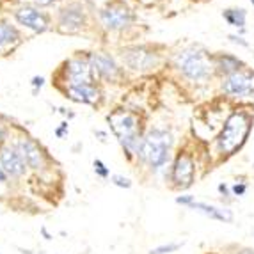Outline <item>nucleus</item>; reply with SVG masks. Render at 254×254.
<instances>
[{
	"label": "nucleus",
	"instance_id": "f257e3e1",
	"mask_svg": "<svg viewBox=\"0 0 254 254\" xmlns=\"http://www.w3.org/2000/svg\"><path fill=\"white\" fill-rule=\"evenodd\" d=\"M254 118L249 110H233L220 127L219 135L215 137V153L220 158H229L237 155L247 142L253 130Z\"/></svg>",
	"mask_w": 254,
	"mask_h": 254
},
{
	"label": "nucleus",
	"instance_id": "f03ea898",
	"mask_svg": "<svg viewBox=\"0 0 254 254\" xmlns=\"http://www.w3.org/2000/svg\"><path fill=\"white\" fill-rule=\"evenodd\" d=\"M173 66L190 84H208L215 76L213 54L199 45H190L173 55Z\"/></svg>",
	"mask_w": 254,
	"mask_h": 254
},
{
	"label": "nucleus",
	"instance_id": "7ed1b4c3",
	"mask_svg": "<svg viewBox=\"0 0 254 254\" xmlns=\"http://www.w3.org/2000/svg\"><path fill=\"white\" fill-rule=\"evenodd\" d=\"M107 123L110 130L123 148L128 160L137 158L140 140L144 137L142 131V119L137 112L128 109H116L107 116Z\"/></svg>",
	"mask_w": 254,
	"mask_h": 254
},
{
	"label": "nucleus",
	"instance_id": "20e7f679",
	"mask_svg": "<svg viewBox=\"0 0 254 254\" xmlns=\"http://www.w3.org/2000/svg\"><path fill=\"white\" fill-rule=\"evenodd\" d=\"M174 137L167 128H149L140 140L137 158L151 171L162 169L169 162Z\"/></svg>",
	"mask_w": 254,
	"mask_h": 254
},
{
	"label": "nucleus",
	"instance_id": "39448f33",
	"mask_svg": "<svg viewBox=\"0 0 254 254\" xmlns=\"http://www.w3.org/2000/svg\"><path fill=\"white\" fill-rule=\"evenodd\" d=\"M98 18H100L102 29L107 30V32H112V34L125 32V30H128L135 23V13L131 11V7L125 0H112V2H107V4L100 9Z\"/></svg>",
	"mask_w": 254,
	"mask_h": 254
},
{
	"label": "nucleus",
	"instance_id": "423d86ee",
	"mask_svg": "<svg viewBox=\"0 0 254 254\" xmlns=\"http://www.w3.org/2000/svg\"><path fill=\"white\" fill-rule=\"evenodd\" d=\"M119 59L123 66L135 73H149L162 63V55L148 45H131L119 50Z\"/></svg>",
	"mask_w": 254,
	"mask_h": 254
},
{
	"label": "nucleus",
	"instance_id": "0eeeda50",
	"mask_svg": "<svg viewBox=\"0 0 254 254\" xmlns=\"http://www.w3.org/2000/svg\"><path fill=\"white\" fill-rule=\"evenodd\" d=\"M220 93L226 98L247 102L254 100V69L246 66L228 76L220 78Z\"/></svg>",
	"mask_w": 254,
	"mask_h": 254
},
{
	"label": "nucleus",
	"instance_id": "6e6552de",
	"mask_svg": "<svg viewBox=\"0 0 254 254\" xmlns=\"http://www.w3.org/2000/svg\"><path fill=\"white\" fill-rule=\"evenodd\" d=\"M89 25V13L80 2H69L57 11V29L64 34H80Z\"/></svg>",
	"mask_w": 254,
	"mask_h": 254
},
{
	"label": "nucleus",
	"instance_id": "1a4fd4ad",
	"mask_svg": "<svg viewBox=\"0 0 254 254\" xmlns=\"http://www.w3.org/2000/svg\"><path fill=\"white\" fill-rule=\"evenodd\" d=\"M64 76V89L66 87H75V85H87V84H96L93 68H91L89 57L85 55H75L69 61H66L63 68Z\"/></svg>",
	"mask_w": 254,
	"mask_h": 254
},
{
	"label": "nucleus",
	"instance_id": "9d476101",
	"mask_svg": "<svg viewBox=\"0 0 254 254\" xmlns=\"http://www.w3.org/2000/svg\"><path fill=\"white\" fill-rule=\"evenodd\" d=\"M87 57H89L91 68H93L96 80L110 84V82H119L125 76V69L107 52H91Z\"/></svg>",
	"mask_w": 254,
	"mask_h": 254
},
{
	"label": "nucleus",
	"instance_id": "9b49d317",
	"mask_svg": "<svg viewBox=\"0 0 254 254\" xmlns=\"http://www.w3.org/2000/svg\"><path fill=\"white\" fill-rule=\"evenodd\" d=\"M14 20L18 21V25L30 30V32H34V34H43V32L50 30V27H52L50 14L30 4L18 7L16 11H14Z\"/></svg>",
	"mask_w": 254,
	"mask_h": 254
},
{
	"label": "nucleus",
	"instance_id": "f8f14e48",
	"mask_svg": "<svg viewBox=\"0 0 254 254\" xmlns=\"http://www.w3.org/2000/svg\"><path fill=\"white\" fill-rule=\"evenodd\" d=\"M195 180V162L189 151H180L171 167V182L174 189L185 190Z\"/></svg>",
	"mask_w": 254,
	"mask_h": 254
},
{
	"label": "nucleus",
	"instance_id": "ddd939ff",
	"mask_svg": "<svg viewBox=\"0 0 254 254\" xmlns=\"http://www.w3.org/2000/svg\"><path fill=\"white\" fill-rule=\"evenodd\" d=\"M0 167L7 174V178L13 180H21L29 171V165L16 144H7L0 148Z\"/></svg>",
	"mask_w": 254,
	"mask_h": 254
},
{
	"label": "nucleus",
	"instance_id": "4468645a",
	"mask_svg": "<svg viewBox=\"0 0 254 254\" xmlns=\"http://www.w3.org/2000/svg\"><path fill=\"white\" fill-rule=\"evenodd\" d=\"M14 144H16V148L20 149V153L23 155L27 165H29V169L38 171V173L47 169V165H48L47 153H45V149H43L34 139H30V137H20Z\"/></svg>",
	"mask_w": 254,
	"mask_h": 254
},
{
	"label": "nucleus",
	"instance_id": "2eb2a0df",
	"mask_svg": "<svg viewBox=\"0 0 254 254\" xmlns=\"http://www.w3.org/2000/svg\"><path fill=\"white\" fill-rule=\"evenodd\" d=\"M66 98H69L75 103H84V105H98L102 102V87L100 84H87V85H75V87H66L64 89Z\"/></svg>",
	"mask_w": 254,
	"mask_h": 254
},
{
	"label": "nucleus",
	"instance_id": "dca6fc26",
	"mask_svg": "<svg viewBox=\"0 0 254 254\" xmlns=\"http://www.w3.org/2000/svg\"><path fill=\"white\" fill-rule=\"evenodd\" d=\"M21 43L23 38L18 27L7 20H0V57L13 54Z\"/></svg>",
	"mask_w": 254,
	"mask_h": 254
},
{
	"label": "nucleus",
	"instance_id": "f3484780",
	"mask_svg": "<svg viewBox=\"0 0 254 254\" xmlns=\"http://www.w3.org/2000/svg\"><path fill=\"white\" fill-rule=\"evenodd\" d=\"M213 66H215V76H228L238 69L246 68L247 64L238 55L229 54V52H217L213 54Z\"/></svg>",
	"mask_w": 254,
	"mask_h": 254
},
{
	"label": "nucleus",
	"instance_id": "a211bd4d",
	"mask_svg": "<svg viewBox=\"0 0 254 254\" xmlns=\"http://www.w3.org/2000/svg\"><path fill=\"white\" fill-rule=\"evenodd\" d=\"M222 18L229 27L237 29V34H246L247 25V11L244 7H228L222 11Z\"/></svg>",
	"mask_w": 254,
	"mask_h": 254
},
{
	"label": "nucleus",
	"instance_id": "6ab92c4d",
	"mask_svg": "<svg viewBox=\"0 0 254 254\" xmlns=\"http://www.w3.org/2000/svg\"><path fill=\"white\" fill-rule=\"evenodd\" d=\"M190 208L204 213V215L210 217V219L220 220V222H231V220H233V213H231V210H228V208H217L206 203H197V201H194V203L190 204Z\"/></svg>",
	"mask_w": 254,
	"mask_h": 254
},
{
	"label": "nucleus",
	"instance_id": "aec40b11",
	"mask_svg": "<svg viewBox=\"0 0 254 254\" xmlns=\"http://www.w3.org/2000/svg\"><path fill=\"white\" fill-rule=\"evenodd\" d=\"M180 247H182V244L174 242V244H167V246L155 247V249H151L148 254H171V253H176V251H178Z\"/></svg>",
	"mask_w": 254,
	"mask_h": 254
},
{
	"label": "nucleus",
	"instance_id": "412c9836",
	"mask_svg": "<svg viewBox=\"0 0 254 254\" xmlns=\"http://www.w3.org/2000/svg\"><path fill=\"white\" fill-rule=\"evenodd\" d=\"M93 169H94V173H96V176H100V178H103V180H107L110 176V169L107 167L103 160H94Z\"/></svg>",
	"mask_w": 254,
	"mask_h": 254
},
{
	"label": "nucleus",
	"instance_id": "4be33fe9",
	"mask_svg": "<svg viewBox=\"0 0 254 254\" xmlns=\"http://www.w3.org/2000/svg\"><path fill=\"white\" fill-rule=\"evenodd\" d=\"M110 182L114 183L116 187H121V189H130L131 187V180L125 178V176H121V174H114V176H110Z\"/></svg>",
	"mask_w": 254,
	"mask_h": 254
},
{
	"label": "nucleus",
	"instance_id": "5701e85b",
	"mask_svg": "<svg viewBox=\"0 0 254 254\" xmlns=\"http://www.w3.org/2000/svg\"><path fill=\"white\" fill-rule=\"evenodd\" d=\"M228 39H229V43H233V45H237V47H242V48H249L251 45H249V41H247L244 36H240V34H229L228 36Z\"/></svg>",
	"mask_w": 254,
	"mask_h": 254
},
{
	"label": "nucleus",
	"instance_id": "b1692460",
	"mask_svg": "<svg viewBox=\"0 0 254 254\" xmlns=\"http://www.w3.org/2000/svg\"><path fill=\"white\" fill-rule=\"evenodd\" d=\"M247 189H249V185H247L246 182H237L235 185H231V194L237 195V197H240V195L246 194Z\"/></svg>",
	"mask_w": 254,
	"mask_h": 254
},
{
	"label": "nucleus",
	"instance_id": "393cba45",
	"mask_svg": "<svg viewBox=\"0 0 254 254\" xmlns=\"http://www.w3.org/2000/svg\"><path fill=\"white\" fill-rule=\"evenodd\" d=\"M194 195H178L176 197V203L178 204H182V206H189L190 208V204L194 203Z\"/></svg>",
	"mask_w": 254,
	"mask_h": 254
},
{
	"label": "nucleus",
	"instance_id": "a878e982",
	"mask_svg": "<svg viewBox=\"0 0 254 254\" xmlns=\"http://www.w3.org/2000/svg\"><path fill=\"white\" fill-rule=\"evenodd\" d=\"M9 139V128L5 125L0 123V148L5 144V140Z\"/></svg>",
	"mask_w": 254,
	"mask_h": 254
},
{
	"label": "nucleus",
	"instance_id": "bb28decb",
	"mask_svg": "<svg viewBox=\"0 0 254 254\" xmlns=\"http://www.w3.org/2000/svg\"><path fill=\"white\" fill-rule=\"evenodd\" d=\"M217 190H219V194L222 195V197H229V195H233V194H231V187L226 185V183H219Z\"/></svg>",
	"mask_w": 254,
	"mask_h": 254
},
{
	"label": "nucleus",
	"instance_id": "cd10ccee",
	"mask_svg": "<svg viewBox=\"0 0 254 254\" xmlns=\"http://www.w3.org/2000/svg\"><path fill=\"white\" fill-rule=\"evenodd\" d=\"M30 85H32L34 93H38V89H41L43 85H45V78H43V76H34L32 82H30Z\"/></svg>",
	"mask_w": 254,
	"mask_h": 254
},
{
	"label": "nucleus",
	"instance_id": "c85d7f7f",
	"mask_svg": "<svg viewBox=\"0 0 254 254\" xmlns=\"http://www.w3.org/2000/svg\"><path fill=\"white\" fill-rule=\"evenodd\" d=\"M69 131V127H68V123H61V127L59 128H55V135L59 137V139H63L66 133Z\"/></svg>",
	"mask_w": 254,
	"mask_h": 254
},
{
	"label": "nucleus",
	"instance_id": "c756f323",
	"mask_svg": "<svg viewBox=\"0 0 254 254\" xmlns=\"http://www.w3.org/2000/svg\"><path fill=\"white\" fill-rule=\"evenodd\" d=\"M34 2L39 7H48V5H55L59 4V2H64V0H34Z\"/></svg>",
	"mask_w": 254,
	"mask_h": 254
},
{
	"label": "nucleus",
	"instance_id": "7c9ffc66",
	"mask_svg": "<svg viewBox=\"0 0 254 254\" xmlns=\"http://www.w3.org/2000/svg\"><path fill=\"white\" fill-rule=\"evenodd\" d=\"M41 233H43V235H45V238H47V240H50V238H52V237H50V235H48V231H47V229H45V228H43V229H41Z\"/></svg>",
	"mask_w": 254,
	"mask_h": 254
},
{
	"label": "nucleus",
	"instance_id": "2f4dec72",
	"mask_svg": "<svg viewBox=\"0 0 254 254\" xmlns=\"http://www.w3.org/2000/svg\"><path fill=\"white\" fill-rule=\"evenodd\" d=\"M240 254H254V251H251V249H246V251H242Z\"/></svg>",
	"mask_w": 254,
	"mask_h": 254
},
{
	"label": "nucleus",
	"instance_id": "473e14b6",
	"mask_svg": "<svg viewBox=\"0 0 254 254\" xmlns=\"http://www.w3.org/2000/svg\"><path fill=\"white\" fill-rule=\"evenodd\" d=\"M249 2H251V5H253V9H254V0H249Z\"/></svg>",
	"mask_w": 254,
	"mask_h": 254
},
{
	"label": "nucleus",
	"instance_id": "72a5a7b5",
	"mask_svg": "<svg viewBox=\"0 0 254 254\" xmlns=\"http://www.w3.org/2000/svg\"><path fill=\"white\" fill-rule=\"evenodd\" d=\"M197 2H204V0H197Z\"/></svg>",
	"mask_w": 254,
	"mask_h": 254
},
{
	"label": "nucleus",
	"instance_id": "f704fd0d",
	"mask_svg": "<svg viewBox=\"0 0 254 254\" xmlns=\"http://www.w3.org/2000/svg\"><path fill=\"white\" fill-rule=\"evenodd\" d=\"M253 55H254V52H253Z\"/></svg>",
	"mask_w": 254,
	"mask_h": 254
}]
</instances>
